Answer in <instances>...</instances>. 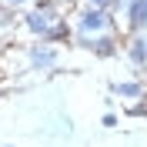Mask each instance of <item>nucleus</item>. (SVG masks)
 <instances>
[{
  "label": "nucleus",
  "mask_w": 147,
  "mask_h": 147,
  "mask_svg": "<svg viewBox=\"0 0 147 147\" xmlns=\"http://www.w3.org/2000/svg\"><path fill=\"white\" fill-rule=\"evenodd\" d=\"M114 17H110V10H100V7H87L77 13V34H100V30H110Z\"/></svg>",
  "instance_id": "obj_1"
},
{
  "label": "nucleus",
  "mask_w": 147,
  "mask_h": 147,
  "mask_svg": "<svg viewBox=\"0 0 147 147\" xmlns=\"http://www.w3.org/2000/svg\"><path fill=\"white\" fill-rule=\"evenodd\" d=\"M77 44L84 50H90L94 57H114L117 54V37L110 30H100V34H77Z\"/></svg>",
  "instance_id": "obj_2"
},
{
  "label": "nucleus",
  "mask_w": 147,
  "mask_h": 147,
  "mask_svg": "<svg viewBox=\"0 0 147 147\" xmlns=\"http://www.w3.org/2000/svg\"><path fill=\"white\" fill-rule=\"evenodd\" d=\"M27 60H30V67H34V70H54V67H57V50H54V44L37 40V44H30Z\"/></svg>",
  "instance_id": "obj_3"
},
{
  "label": "nucleus",
  "mask_w": 147,
  "mask_h": 147,
  "mask_svg": "<svg viewBox=\"0 0 147 147\" xmlns=\"http://www.w3.org/2000/svg\"><path fill=\"white\" fill-rule=\"evenodd\" d=\"M124 17H127V27L134 34H147V0H127Z\"/></svg>",
  "instance_id": "obj_4"
},
{
  "label": "nucleus",
  "mask_w": 147,
  "mask_h": 147,
  "mask_svg": "<svg viewBox=\"0 0 147 147\" xmlns=\"http://www.w3.org/2000/svg\"><path fill=\"white\" fill-rule=\"evenodd\" d=\"M50 20H60V17H50V13H40V10H30L27 17H24V24H27V30H30V34H37V37H47V30L54 27Z\"/></svg>",
  "instance_id": "obj_5"
},
{
  "label": "nucleus",
  "mask_w": 147,
  "mask_h": 147,
  "mask_svg": "<svg viewBox=\"0 0 147 147\" xmlns=\"http://www.w3.org/2000/svg\"><path fill=\"white\" fill-rule=\"evenodd\" d=\"M127 57L134 67H147V34H134L127 44Z\"/></svg>",
  "instance_id": "obj_6"
},
{
  "label": "nucleus",
  "mask_w": 147,
  "mask_h": 147,
  "mask_svg": "<svg viewBox=\"0 0 147 147\" xmlns=\"http://www.w3.org/2000/svg\"><path fill=\"white\" fill-rule=\"evenodd\" d=\"M110 90L117 94V97H144V84L140 80H114Z\"/></svg>",
  "instance_id": "obj_7"
},
{
  "label": "nucleus",
  "mask_w": 147,
  "mask_h": 147,
  "mask_svg": "<svg viewBox=\"0 0 147 147\" xmlns=\"http://www.w3.org/2000/svg\"><path fill=\"white\" fill-rule=\"evenodd\" d=\"M100 124H104V127H117V114H114V110H107Z\"/></svg>",
  "instance_id": "obj_8"
},
{
  "label": "nucleus",
  "mask_w": 147,
  "mask_h": 147,
  "mask_svg": "<svg viewBox=\"0 0 147 147\" xmlns=\"http://www.w3.org/2000/svg\"><path fill=\"white\" fill-rule=\"evenodd\" d=\"M90 7H100V10H110V0H87Z\"/></svg>",
  "instance_id": "obj_9"
},
{
  "label": "nucleus",
  "mask_w": 147,
  "mask_h": 147,
  "mask_svg": "<svg viewBox=\"0 0 147 147\" xmlns=\"http://www.w3.org/2000/svg\"><path fill=\"white\" fill-rule=\"evenodd\" d=\"M10 7H24V3H30V0H7Z\"/></svg>",
  "instance_id": "obj_10"
},
{
  "label": "nucleus",
  "mask_w": 147,
  "mask_h": 147,
  "mask_svg": "<svg viewBox=\"0 0 147 147\" xmlns=\"http://www.w3.org/2000/svg\"><path fill=\"white\" fill-rule=\"evenodd\" d=\"M3 147H17V144H3Z\"/></svg>",
  "instance_id": "obj_11"
}]
</instances>
